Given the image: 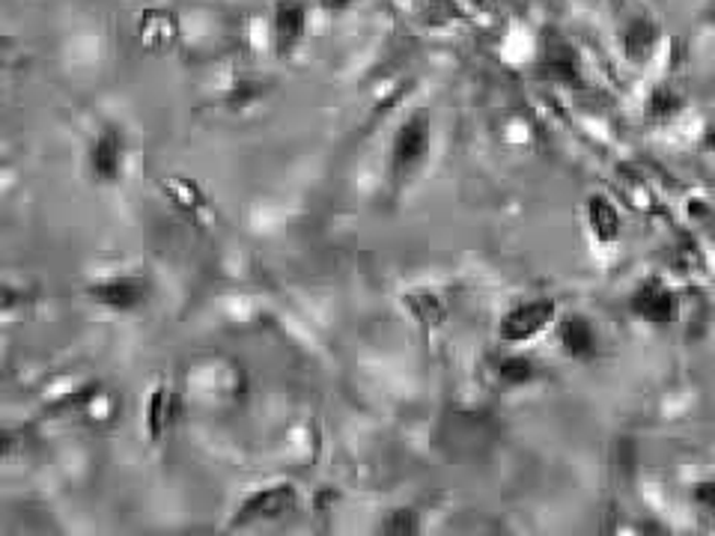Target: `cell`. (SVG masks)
<instances>
[{
    "label": "cell",
    "mask_w": 715,
    "mask_h": 536,
    "mask_svg": "<svg viewBox=\"0 0 715 536\" xmlns=\"http://www.w3.org/2000/svg\"><path fill=\"white\" fill-rule=\"evenodd\" d=\"M84 298L107 313H138L150 305L152 281L143 274L111 272L84 284Z\"/></svg>",
    "instance_id": "obj_2"
},
{
    "label": "cell",
    "mask_w": 715,
    "mask_h": 536,
    "mask_svg": "<svg viewBox=\"0 0 715 536\" xmlns=\"http://www.w3.org/2000/svg\"><path fill=\"white\" fill-rule=\"evenodd\" d=\"M680 107H683L680 95L668 90V87H656L650 93V102H647V111H650L653 119H671Z\"/></svg>",
    "instance_id": "obj_18"
},
{
    "label": "cell",
    "mask_w": 715,
    "mask_h": 536,
    "mask_svg": "<svg viewBox=\"0 0 715 536\" xmlns=\"http://www.w3.org/2000/svg\"><path fill=\"white\" fill-rule=\"evenodd\" d=\"M87 176L93 179L102 189H114L126 179L128 170V137L126 132L114 123L99 126V132L90 137L84 152Z\"/></svg>",
    "instance_id": "obj_4"
},
{
    "label": "cell",
    "mask_w": 715,
    "mask_h": 536,
    "mask_svg": "<svg viewBox=\"0 0 715 536\" xmlns=\"http://www.w3.org/2000/svg\"><path fill=\"white\" fill-rule=\"evenodd\" d=\"M310 10L304 0H278L272 12V45L280 60H287L299 52L308 36Z\"/></svg>",
    "instance_id": "obj_8"
},
{
    "label": "cell",
    "mask_w": 715,
    "mask_h": 536,
    "mask_svg": "<svg viewBox=\"0 0 715 536\" xmlns=\"http://www.w3.org/2000/svg\"><path fill=\"white\" fill-rule=\"evenodd\" d=\"M585 212H588L590 236H593L599 244L618 242L620 232H623V218H620V209L609 201V197H606V194H593Z\"/></svg>",
    "instance_id": "obj_14"
},
{
    "label": "cell",
    "mask_w": 715,
    "mask_h": 536,
    "mask_svg": "<svg viewBox=\"0 0 715 536\" xmlns=\"http://www.w3.org/2000/svg\"><path fill=\"white\" fill-rule=\"evenodd\" d=\"M557 322L555 298H524L498 319V337L510 346H524Z\"/></svg>",
    "instance_id": "obj_6"
},
{
    "label": "cell",
    "mask_w": 715,
    "mask_h": 536,
    "mask_svg": "<svg viewBox=\"0 0 715 536\" xmlns=\"http://www.w3.org/2000/svg\"><path fill=\"white\" fill-rule=\"evenodd\" d=\"M429 144H433V123L424 111H415L408 119L400 123L394 140H391V176L396 182L415 176L427 161Z\"/></svg>",
    "instance_id": "obj_5"
},
{
    "label": "cell",
    "mask_w": 715,
    "mask_h": 536,
    "mask_svg": "<svg viewBox=\"0 0 715 536\" xmlns=\"http://www.w3.org/2000/svg\"><path fill=\"white\" fill-rule=\"evenodd\" d=\"M656 39H659V31H656V24L650 19H635V22L626 27L623 33V48H626V57L641 64V60H647L656 48Z\"/></svg>",
    "instance_id": "obj_16"
},
{
    "label": "cell",
    "mask_w": 715,
    "mask_h": 536,
    "mask_svg": "<svg viewBox=\"0 0 715 536\" xmlns=\"http://www.w3.org/2000/svg\"><path fill=\"white\" fill-rule=\"evenodd\" d=\"M557 343L573 361H593L599 355V328L585 313H569L557 322Z\"/></svg>",
    "instance_id": "obj_12"
},
{
    "label": "cell",
    "mask_w": 715,
    "mask_h": 536,
    "mask_svg": "<svg viewBox=\"0 0 715 536\" xmlns=\"http://www.w3.org/2000/svg\"><path fill=\"white\" fill-rule=\"evenodd\" d=\"M301 506V492L296 483H268L247 492L227 518V531H245L254 525L284 522Z\"/></svg>",
    "instance_id": "obj_1"
},
{
    "label": "cell",
    "mask_w": 715,
    "mask_h": 536,
    "mask_svg": "<svg viewBox=\"0 0 715 536\" xmlns=\"http://www.w3.org/2000/svg\"><path fill=\"white\" fill-rule=\"evenodd\" d=\"M630 310L635 319L647 322V326H671L677 313H680V301L662 281L653 277V281H641L632 289Z\"/></svg>",
    "instance_id": "obj_10"
},
{
    "label": "cell",
    "mask_w": 715,
    "mask_h": 536,
    "mask_svg": "<svg viewBox=\"0 0 715 536\" xmlns=\"http://www.w3.org/2000/svg\"><path fill=\"white\" fill-rule=\"evenodd\" d=\"M403 307H406V313L412 316L424 331H436V328L448 322V305H445V298L433 293V289H412V293L403 295Z\"/></svg>",
    "instance_id": "obj_13"
},
{
    "label": "cell",
    "mask_w": 715,
    "mask_h": 536,
    "mask_svg": "<svg viewBox=\"0 0 715 536\" xmlns=\"http://www.w3.org/2000/svg\"><path fill=\"white\" fill-rule=\"evenodd\" d=\"M135 36L143 52L168 54L173 52L182 39L180 15L168 7H150L138 15L135 22Z\"/></svg>",
    "instance_id": "obj_9"
},
{
    "label": "cell",
    "mask_w": 715,
    "mask_h": 536,
    "mask_svg": "<svg viewBox=\"0 0 715 536\" xmlns=\"http://www.w3.org/2000/svg\"><path fill=\"white\" fill-rule=\"evenodd\" d=\"M176 411H180V397L176 390L168 385V381H159L152 385L150 394H147V406H143V432L150 444H164L168 435L176 426Z\"/></svg>",
    "instance_id": "obj_11"
},
{
    "label": "cell",
    "mask_w": 715,
    "mask_h": 536,
    "mask_svg": "<svg viewBox=\"0 0 715 536\" xmlns=\"http://www.w3.org/2000/svg\"><path fill=\"white\" fill-rule=\"evenodd\" d=\"M379 534L384 536H415L420 534V513L415 506H394L382 515Z\"/></svg>",
    "instance_id": "obj_17"
},
{
    "label": "cell",
    "mask_w": 715,
    "mask_h": 536,
    "mask_svg": "<svg viewBox=\"0 0 715 536\" xmlns=\"http://www.w3.org/2000/svg\"><path fill=\"white\" fill-rule=\"evenodd\" d=\"M498 423L486 411H453L441 423V444L453 459H477L498 442Z\"/></svg>",
    "instance_id": "obj_3"
},
{
    "label": "cell",
    "mask_w": 715,
    "mask_h": 536,
    "mask_svg": "<svg viewBox=\"0 0 715 536\" xmlns=\"http://www.w3.org/2000/svg\"><path fill=\"white\" fill-rule=\"evenodd\" d=\"M159 191L164 201L171 203L173 212H180L185 221L204 230L215 221V206L209 191L197 182L194 176H185V173H168V176L159 179Z\"/></svg>",
    "instance_id": "obj_7"
},
{
    "label": "cell",
    "mask_w": 715,
    "mask_h": 536,
    "mask_svg": "<svg viewBox=\"0 0 715 536\" xmlns=\"http://www.w3.org/2000/svg\"><path fill=\"white\" fill-rule=\"evenodd\" d=\"M537 361L531 355L522 352H512V355H501L495 361V376L507 385V388H524L537 379Z\"/></svg>",
    "instance_id": "obj_15"
},
{
    "label": "cell",
    "mask_w": 715,
    "mask_h": 536,
    "mask_svg": "<svg viewBox=\"0 0 715 536\" xmlns=\"http://www.w3.org/2000/svg\"><path fill=\"white\" fill-rule=\"evenodd\" d=\"M692 498L697 506H706V510H715V477L713 480H701V483H694Z\"/></svg>",
    "instance_id": "obj_19"
}]
</instances>
